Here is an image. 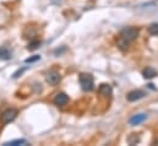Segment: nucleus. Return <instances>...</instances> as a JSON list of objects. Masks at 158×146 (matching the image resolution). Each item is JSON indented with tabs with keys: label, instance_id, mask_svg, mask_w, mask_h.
I'll use <instances>...</instances> for the list:
<instances>
[{
	"label": "nucleus",
	"instance_id": "nucleus-12",
	"mask_svg": "<svg viewBox=\"0 0 158 146\" xmlns=\"http://www.w3.org/2000/svg\"><path fill=\"white\" fill-rule=\"evenodd\" d=\"M17 145H27V141L25 139H16L12 141L4 143V146H17Z\"/></svg>",
	"mask_w": 158,
	"mask_h": 146
},
{
	"label": "nucleus",
	"instance_id": "nucleus-6",
	"mask_svg": "<svg viewBox=\"0 0 158 146\" xmlns=\"http://www.w3.org/2000/svg\"><path fill=\"white\" fill-rule=\"evenodd\" d=\"M68 102H69V96L64 92H59L54 98V103L58 107H64L68 105Z\"/></svg>",
	"mask_w": 158,
	"mask_h": 146
},
{
	"label": "nucleus",
	"instance_id": "nucleus-8",
	"mask_svg": "<svg viewBox=\"0 0 158 146\" xmlns=\"http://www.w3.org/2000/svg\"><path fill=\"white\" fill-rule=\"evenodd\" d=\"M98 92L101 96H104V97H110L112 93H113V88L109 84H102L98 88Z\"/></svg>",
	"mask_w": 158,
	"mask_h": 146
},
{
	"label": "nucleus",
	"instance_id": "nucleus-11",
	"mask_svg": "<svg viewBox=\"0 0 158 146\" xmlns=\"http://www.w3.org/2000/svg\"><path fill=\"white\" fill-rule=\"evenodd\" d=\"M0 59L1 60H9L11 59V53L7 48H4V47H0Z\"/></svg>",
	"mask_w": 158,
	"mask_h": 146
},
{
	"label": "nucleus",
	"instance_id": "nucleus-7",
	"mask_svg": "<svg viewBox=\"0 0 158 146\" xmlns=\"http://www.w3.org/2000/svg\"><path fill=\"white\" fill-rule=\"evenodd\" d=\"M146 119H147V114H145V113H142V114H136V115H134V117H131V118L129 119V124L132 125V127L140 125V124L143 123Z\"/></svg>",
	"mask_w": 158,
	"mask_h": 146
},
{
	"label": "nucleus",
	"instance_id": "nucleus-1",
	"mask_svg": "<svg viewBox=\"0 0 158 146\" xmlns=\"http://www.w3.org/2000/svg\"><path fill=\"white\" fill-rule=\"evenodd\" d=\"M79 80H80L81 88L83 91L88 92V91H92L94 88V80H93V76L91 74H86V73L80 74Z\"/></svg>",
	"mask_w": 158,
	"mask_h": 146
},
{
	"label": "nucleus",
	"instance_id": "nucleus-3",
	"mask_svg": "<svg viewBox=\"0 0 158 146\" xmlns=\"http://www.w3.org/2000/svg\"><path fill=\"white\" fill-rule=\"evenodd\" d=\"M17 114H19V112H17V110H15V108H7L6 110H4L1 113V115H0L1 124L2 125H6V124L14 122L16 119Z\"/></svg>",
	"mask_w": 158,
	"mask_h": 146
},
{
	"label": "nucleus",
	"instance_id": "nucleus-4",
	"mask_svg": "<svg viewBox=\"0 0 158 146\" xmlns=\"http://www.w3.org/2000/svg\"><path fill=\"white\" fill-rule=\"evenodd\" d=\"M45 80L50 86H56L61 81V75L56 70H50L45 75Z\"/></svg>",
	"mask_w": 158,
	"mask_h": 146
},
{
	"label": "nucleus",
	"instance_id": "nucleus-5",
	"mask_svg": "<svg viewBox=\"0 0 158 146\" xmlns=\"http://www.w3.org/2000/svg\"><path fill=\"white\" fill-rule=\"evenodd\" d=\"M145 96H146L145 91H142V90H132L126 95V100L129 102H135V101H139V100L143 98Z\"/></svg>",
	"mask_w": 158,
	"mask_h": 146
},
{
	"label": "nucleus",
	"instance_id": "nucleus-2",
	"mask_svg": "<svg viewBox=\"0 0 158 146\" xmlns=\"http://www.w3.org/2000/svg\"><path fill=\"white\" fill-rule=\"evenodd\" d=\"M139 33H140V31H139V28H136V27H125L124 30H121L120 37H121L123 39H125L126 42L131 43V42H134V41L139 37Z\"/></svg>",
	"mask_w": 158,
	"mask_h": 146
},
{
	"label": "nucleus",
	"instance_id": "nucleus-10",
	"mask_svg": "<svg viewBox=\"0 0 158 146\" xmlns=\"http://www.w3.org/2000/svg\"><path fill=\"white\" fill-rule=\"evenodd\" d=\"M117 45H118V48L120 50H123V52H126L127 49H129V47H130V43L129 42H126L125 39H123L121 37L118 39V42H117Z\"/></svg>",
	"mask_w": 158,
	"mask_h": 146
},
{
	"label": "nucleus",
	"instance_id": "nucleus-9",
	"mask_svg": "<svg viewBox=\"0 0 158 146\" xmlns=\"http://www.w3.org/2000/svg\"><path fill=\"white\" fill-rule=\"evenodd\" d=\"M142 75H143V77L145 79H153L157 73H156V70L153 69V68H146V69H143V71H142Z\"/></svg>",
	"mask_w": 158,
	"mask_h": 146
},
{
	"label": "nucleus",
	"instance_id": "nucleus-13",
	"mask_svg": "<svg viewBox=\"0 0 158 146\" xmlns=\"http://www.w3.org/2000/svg\"><path fill=\"white\" fill-rule=\"evenodd\" d=\"M40 39H33V41H31L30 43H28V47H27V49L28 50H36L37 48H40Z\"/></svg>",
	"mask_w": 158,
	"mask_h": 146
},
{
	"label": "nucleus",
	"instance_id": "nucleus-15",
	"mask_svg": "<svg viewBox=\"0 0 158 146\" xmlns=\"http://www.w3.org/2000/svg\"><path fill=\"white\" fill-rule=\"evenodd\" d=\"M40 60V55H33V57H31V58H27L26 60H25V63L26 64H32V63H36V62H38Z\"/></svg>",
	"mask_w": 158,
	"mask_h": 146
},
{
	"label": "nucleus",
	"instance_id": "nucleus-14",
	"mask_svg": "<svg viewBox=\"0 0 158 146\" xmlns=\"http://www.w3.org/2000/svg\"><path fill=\"white\" fill-rule=\"evenodd\" d=\"M148 33L151 36H158V24H151L148 27Z\"/></svg>",
	"mask_w": 158,
	"mask_h": 146
},
{
	"label": "nucleus",
	"instance_id": "nucleus-16",
	"mask_svg": "<svg viewBox=\"0 0 158 146\" xmlns=\"http://www.w3.org/2000/svg\"><path fill=\"white\" fill-rule=\"evenodd\" d=\"M27 69H28V68H22V69H21V70H20V69H19V70H17V71H16V73H14V75H12V79H17V77H19V76H21V75H22V74L25 73V71H26V70H27Z\"/></svg>",
	"mask_w": 158,
	"mask_h": 146
}]
</instances>
